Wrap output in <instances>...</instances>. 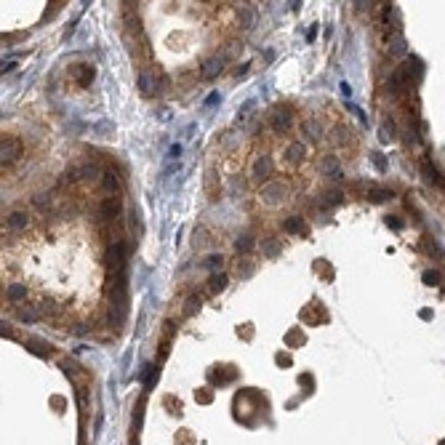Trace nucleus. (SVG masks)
Returning <instances> with one entry per match:
<instances>
[{
    "instance_id": "1",
    "label": "nucleus",
    "mask_w": 445,
    "mask_h": 445,
    "mask_svg": "<svg viewBox=\"0 0 445 445\" xmlns=\"http://www.w3.org/2000/svg\"><path fill=\"white\" fill-rule=\"evenodd\" d=\"M102 213H104V216H115V213H117V197L112 200H107V203H104V208H102Z\"/></svg>"
},
{
    "instance_id": "2",
    "label": "nucleus",
    "mask_w": 445,
    "mask_h": 445,
    "mask_svg": "<svg viewBox=\"0 0 445 445\" xmlns=\"http://www.w3.org/2000/svg\"><path fill=\"white\" fill-rule=\"evenodd\" d=\"M392 53H395V56H402V53H406V43H402V37H395V43H392Z\"/></svg>"
},
{
    "instance_id": "3",
    "label": "nucleus",
    "mask_w": 445,
    "mask_h": 445,
    "mask_svg": "<svg viewBox=\"0 0 445 445\" xmlns=\"http://www.w3.org/2000/svg\"><path fill=\"white\" fill-rule=\"evenodd\" d=\"M424 280L429 282V286H437V280H440V275H437V272H427V275H424Z\"/></svg>"
}]
</instances>
